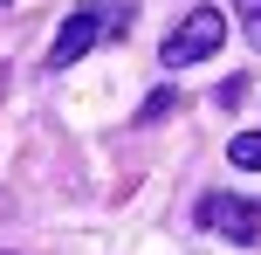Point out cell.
Here are the masks:
<instances>
[{"instance_id": "cell-6", "label": "cell", "mask_w": 261, "mask_h": 255, "mask_svg": "<svg viewBox=\"0 0 261 255\" xmlns=\"http://www.w3.org/2000/svg\"><path fill=\"white\" fill-rule=\"evenodd\" d=\"M165 110H172V90H158V97H144V110H138V118L151 124V118H165Z\"/></svg>"}, {"instance_id": "cell-5", "label": "cell", "mask_w": 261, "mask_h": 255, "mask_svg": "<svg viewBox=\"0 0 261 255\" xmlns=\"http://www.w3.org/2000/svg\"><path fill=\"white\" fill-rule=\"evenodd\" d=\"M241 28H248V41L261 49V0H241Z\"/></svg>"}, {"instance_id": "cell-2", "label": "cell", "mask_w": 261, "mask_h": 255, "mask_svg": "<svg viewBox=\"0 0 261 255\" xmlns=\"http://www.w3.org/2000/svg\"><path fill=\"white\" fill-rule=\"evenodd\" d=\"M199 228H220L227 242L254 248V242H261V200H241V193H206V200H199Z\"/></svg>"}, {"instance_id": "cell-3", "label": "cell", "mask_w": 261, "mask_h": 255, "mask_svg": "<svg viewBox=\"0 0 261 255\" xmlns=\"http://www.w3.org/2000/svg\"><path fill=\"white\" fill-rule=\"evenodd\" d=\"M96 41H103V7H76L62 21V35H55V49H48V69H69V62H83V55L96 49Z\"/></svg>"}, {"instance_id": "cell-4", "label": "cell", "mask_w": 261, "mask_h": 255, "mask_svg": "<svg viewBox=\"0 0 261 255\" xmlns=\"http://www.w3.org/2000/svg\"><path fill=\"white\" fill-rule=\"evenodd\" d=\"M227 159H234L241 173H261V131H234V145H227Z\"/></svg>"}, {"instance_id": "cell-1", "label": "cell", "mask_w": 261, "mask_h": 255, "mask_svg": "<svg viewBox=\"0 0 261 255\" xmlns=\"http://www.w3.org/2000/svg\"><path fill=\"white\" fill-rule=\"evenodd\" d=\"M220 41H227L220 7H193V14L165 35V69H193V62H206V55H220Z\"/></svg>"}]
</instances>
